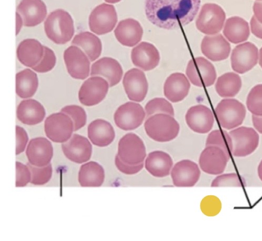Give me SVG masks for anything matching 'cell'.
I'll use <instances>...</instances> for the list:
<instances>
[{
	"mask_svg": "<svg viewBox=\"0 0 262 241\" xmlns=\"http://www.w3.org/2000/svg\"><path fill=\"white\" fill-rule=\"evenodd\" d=\"M200 5L201 0H145V13L156 26L172 30L192 22Z\"/></svg>",
	"mask_w": 262,
	"mask_h": 241,
	"instance_id": "obj_1",
	"label": "cell"
},
{
	"mask_svg": "<svg viewBox=\"0 0 262 241\" xmlns=\"http://www.w3.org/2000/svg\"><path fill=\"white\" fill-rule=\"evenodd\" d=\"M44 26L48 38L57 44L67 43L71 40L74 34L72 18L68 12L62 9L51 12Z\"/></svg>",
	"mask_w": 262,
	"mask_h": 241,
	"instance_id": "obj_2",
	"label": "cell"
},
{
	"mask_svg": "<svg viewBox=\"0 0 262 241\" xmlns=\"http://www.w3.org/2000/svg\"><path fill=\"white\" fill-rule=\"evenodd\" d=\"M144 128L147 136L160 142L173 140L180 132V125L172 116L157 114L147 118Z\"/></svg>",
	"mask_w": 262,
	"mask_h": 241,
	"instance_id": "obj_3",
	"label": "cell"
},
{
	"mask_svg": "<svg viewBox=\"0 0 262 241\" xmlns=\"http://www.w3.org/2000/svg\"><path fill=\"white\" fill-rule=\"evenodd\" d=\"M217 119L221 126L231 130L242 124L247 111L244 105L234 99H224L215 108Z\"/></svg>",
	"mask_w": 262,
	"mask_h": 241,
	"instance_id": "obj_4",
	"label": "cell"
},
{
	"mask_svg": "<svg viewBox=\"0 0 262 241\" xmlns=\"http://www.w3.org/2000/svg\"><path fill=\"white\" fill-rule=\"evenodd\" d=\"M74 131L72 119L61 112L50 115L45 120L46 135L53 142L62 143L67 142L71 138Z\"/></svg>",
	"mask_w": 262,
	"mask_h": 241,
	"instance_id": "obj_5",
	"label": "cell"
},
{
	"mask_svg": "<svg viewBox=\"0 0 262 241\" xmlns=\"http://www.w3.org/2000/svg\"><path fill=\"white\" fill-rule=\"evenodd\" d=\"M226 18V13L220 6L214 4H205L197 18L196 26L205 34L214 35L222 30Z\"/></svg>",
	"mask_w": 262,
	"mask_h": 241,
	"instance_id": "obj_6",
	"label": "cell"
},
{
	"mask_svg": "<svg viewBox=\"0 0 262 241\" xmlns=\"http://www.w3.org/2000/svg\"><path fill=\"white\" fill-rule=\"evenodd\" d=\"M118 156L124 163L137 165L143 163L146 157L143 140L136 134L128 133L119 141Z\"/></svg>",
	"mask_w": 262,
	"mask_h": 241,
	"instance_id": "obj_7",
	"label": "cell"
},
{
	"mask_svg": "<svg viewBox=\"0 0 262 241\" xmlns=\"http://www.w3.org/2000/svg\"><path fill=\"white\" fill-rule=\"evenodd\" d=\"M118 15L114 6L102 4L93 10L89 16L90 30L99 35H104L114 29Z\"/></svg>",
	"mask_w": 262,
	"mask_h": 241,
	"instance_id": "obj_8",
	"label": "cell"
},
{
	"mask_svg": "<svg viewBox=\"0 0 262 241\" xmlns=\"http://www.w3.org/2000/svg\"><path fill=\"white\" fill-rule=\"evenodd\" d=\"M229 134L233 142V156L235 157L250 156L258 146L259 137L252 128L238 127L232 130Z\"/></svg>",
	"mask_w": 262,
	"mask_h": 241,
	"instance_id": "obj_9",
	"label": "cell"
},
{
	"mask_svg": "<svg viewBox=\"0 0 262 241\" xmlns=\"http://www.w3.org/2000/svg\"><path fill=\"white\" fill-rule=\"evenodd\" d=\"M186 73L191 82L198 87H209L214 84L216 72L213 64L202 57L191 60Z\"/></svg>",
	"mask_w": 262,
	"mask_h": 241,
	"instance_id": "obj_10",
	"label": "cell"
},
{
	"mask_svg": "<svg viewBox=\"0 0 262 241\" xmlns=\"http://www.w3.org/2000/svg\"><path fill=\"white\" fill-rule=\"evenodd\" d=\"M64 60L70 76L76 80H84L90 72V60L79 47L72 45L64 52Z\"/></svg>",
	"mask_w": 262,
	"mask_h": 241,
	"instance_id": "obj_11",
	"label": "cell"
},
{
	"mask_svg": "<svg viewBox=\"0 0 262 241\" xmlns=\"http://www.w3.org/2000/svg\"><path fill=\"white\" fill-rule=\"evenodd\" d=\"M110 85L105 79L93 76L82 84L79 91L80 103L86 106H93L100 103L106 97Z\"/></svg>",
	"mask_w": 262,
	"mask_h": 241,
	"instance_id": "obj_12",
	"label": "cell"
},
{
	"mask_svg": "<svg viewBox=\"0 0 262 241\" xmlns=\"http://www.w3.org/2000/svg\"><path fill=\"white\" fill-rule=\"evenodd\" d=\"M145 113L139 104L127 102L117 110L114 119L118 127L125 131H133L139 127L145 118Z\"/></svg>",
	"mask_w": 262,
	"mask_h": 241,
	"instance_id": "obj_13",
	"label": "cell"
},
{
	"mask_svg": "<svg viewBox=\"0 0 262 241\" xmlns=\"http://www.w3.org/2000/svg\"><path fill=\"white\" fill-rule=\"evenodd\" d=\"M230 158L220 148L206 146L199 158L201 170L211 175H219L225 171Z\"/></svg>",
	"mask_w": 262,
	"mask_h": 241,
	"instance_id": "obj_14",
	"label": "cell"
},
{
	"mask_svg": "<svg viewBox=\"0 0 262 241\" xmlns=\"http://www.w3.org/2000/svg\"><path fill=\"white\" fill-rule=\"evenodd\" d=\"M231 59L233 69L237 73L244 74L257 64L258 49L251 42L239 44L233 50Z\"/></svg>",
	"mask_w": 262,
	"mask_h": 241,
	"instance_id": "obj_15",
	"label": "cell"
},
{
	"mask_svg": "<svg viewBox=\"0 0 262 241\" xmlns=\"http://www.w3.org/2000/svg\"><path fill=\"white\" fill-rule=\"evenodd\" d=\"M171 176L176 187H192L199 181L201 171L195 162L190 160H183L174 165Z\"/></svg>",
	"mask_w": 262,
	"mask_h": 241,
	"instance_id": "obj_16",
	"label": "cell"
},
{
	"mask_svg": "<svg viewBox=\"0 0 262 241\" xmlns=\"http://www.w3.org/2000/svg\"><path fill=\"white\" fill-rule=\"evenodd\" d=\"M123 84L129 100L139 103L145 99L148 84L145 74L142 70L133 68L127 71L125 74Z\"/></svg>",
	"mask_w": 262,
	"mask_h": 241,
	"instance_id": "obj_17",
	"label": "cell"
},
{
	"mask_svg": "<svg viewBox=\"0 0 262 241\" xmlns=\"http://www.w3.org/2000/svg\"><path fill=\"white\" fill-rule=\"evenodd\" d=\"M187 125L195 133L210 132L214 123V115L210 108L202 105L191 107L185 116Z\"/></svg>",
	"mask_w": 262,
	"mask_h": 241,
	"instance_id": "obj_18",
	"label": "cell"
},
{
	"mask_svg": "<svg viewBox=\"0 0 262 241\" xmlns=\"http://www.w3.org/2000/svg\"><path fill=\"white\" fill-rule=\"evenodd\" d=\"M62 150L69 160L78 164L88 161L92 154V146L90 141L78 134H74L68 141L63 143Z\"/></svg>",
	"mask_w": 262,
	"mask_h": 241,
	"instance_id": "obj_19",
	"label": "cell"
},
{
	"mask_svg": "<svg viewBox=\"0 0 262 241\" xmlns=\"http://www.w3.org/2000/svg\"><path fill=\"white\" fill-rule=\"evenodd\" d=\"M26 155L29 163L42 167L50 163L53 155L52 144L44 137L33 138L27 146Z\"/></svg>",
	"mask_w": 262,
	"mask_h": 241,
	"instance_id": "obj_20",
	"label": "cell"
},
{
	"mask_svg": "<svg viewBox=\"0 0 262 241\" xmlns=\"http://www.w3.org/2000/svg\"><path fill=\"white\" fill-rule=\"evenodd\" d=\"M231 45L221 34L205 36L201 43L202 53L209 60L219 62L228 58Z\"/></svg>",
	"mask_w": 262,
	"mask_h": 241,
	"instance_id": "obj_21",
	"label": "cell"
},
{
	"mask_svg": "<svg viewBox=\"0 0 262 241\" xmlns=\"http://www.w3.org/2000/svg\"><path fill=\"white\" fill-rule=\"evenodd\" d=\"M23 18L24 26H37L42 23L47 15V8L42 0H23L16 9Z\"/></svg>",
	"mask_w": 262,
	"mask_h": 241,
	"instance_id": "obj_22",
	"label": "cell"
},
{
	"mask_svg": "<svg viewBox=\"0 0 262 241\" xmlns=\"http://www.w3.org/2000/svg\"><path fill=\"white\" fill-rule=\"evenodd\" d=\"M123 74L122 67L118 61L104 57L92 64L90 76L102 77L107 80L110 87H114L121 81Z\"/></svg>",
	"mask_w": 262,
	"mask_h": 241,
	"instance_id": "obj_23",
	"label": "cell"
},
{
	"mask_svg": "<svg viewBox=\"0 0 262 241\" xmlns=\"http://www.w3.org/2000/svg\"><path fill=\"white\" fill-rule=\"evenodd\" d=\"M131 59L135 66L148 71L154 69L159 65L160 56L155 45L143 42L133 50Z\"/></svg>",
	"mask_w": 262,
	"mask_h": 241,
	"instance_id": "obj_24",
	"label": "cell"
},
{
	"mask_svg": "<svg viewBox=\"0 0 262 241\" xmlns=\"http://www.w3.org/2000/svg\"><path fill=\"white\" fill-rule=\"evenodd\" d=\"M45 54V46L33 39H28L18 45L16 54L18 61L25 66L33 68L42 60Z\"/></svg>",
	"mask_w": 262,
	"mask_h": 241,
	"instance_id": "obj_25",
	"label": "cell"
},
{
	"mask_svg": "<svg viewBox=\"0 0 262 241\" xmlns=\"http://www.w3.org/2000/svg\"><path fill=\"white\" fill-rule=\"evenodd\" d=\"M115 34L121 44L133 47L141 41L143 30L138 21L133 18H127L119 22L115 31Z\"/></svg>",
	"mask_w": 262,
	"mask_h": 241,
	"instance_id": "obj_26",
	"label": "cell"
},
{
	"mask_svg": "<svg viewBox=\"0 0 262 241\" xmlns=\"http://www.w3.org/2000/svg\"><path fill=\"white\" fill-rule=\"evenodd\" d=\"M191 84L184 74L176 73L166 80L164 86L165 97L172 103H178L188 96Z\"/></svg>",
	"mask_w": 262,
	"mask_h": 241,
	"instance_id": "obj_27",
	"label": "cell"
},
{
	"mask_svg": "<svg viewBox=\"0 0 262 241\" xmlns=\"http://www.w3.org/2000/svg\"><path fill=\"white\" fill-rule=\"evenodd\" d=\"M44 106L38 101L33 99L23 101L18 105L16 116L22 123L33 126L43 122L46 117Z\"/></svg>",
	"mask_w": 262,
	"mask_h": 241,
	"instance_id": "obj_28",
	"label": "cell"
},
{
	"mask_svg": "<svg viewBox=\"0 0 262 241\" xmlns=\"http://www.w3.org/2000/svg\"><path fill=\"white\" fill-rule=\"evenodd\" d=\"M88 133L91 142L99 147L108 146L114 141L116 137L113 126L102 119L92 122L88 126Z\"/></svg>",
	"mask_w": 262,
	"mask_h": 241,
	"instance_id": "obj_29",
	"label": "cell"
},
{
	"mask_svg": "<svg viewBox=\"0 0 262 241\" xmlns=\"http://www.w3.org/2000/svg\"><path fill=\"white\" fill-rule=\"evenodd\" d=\"M171 157L162 151H155L148 154L145 161V168L149 174L156 178L169 176L173 168Z\"/></svg>",
	"mask_w": 262,
	"mask_h": 241,
	"instance_id": "obj_30",
	"label": "cell"
},
{
	"mask_svg": "<svg viewBox=\"0 0 262 241\" xmlns=\"http://www.w3.org/2000/svg\"><path fill=\"white\" fill-rule=\"evenodd\" d=\"M105 179V172L99 163L90 161L83 164L79 172L78 180L83 187H99Z\"/></svg>",
	"mask_w": 262,
	"mask_h": 241,
	"instance_id": "obj_31",
	"label": "cell"
},
{
	"mask_svg": "<svg viewBox=\"0 0 262 241\" xmlns=\"http://www.w3.org/2000/svg\"><path fill=\"white\" fill-rule=\"evenodd\" d=\"M71 44L82 49L91 62L97 60L102 51V44L97 36L89 32H81L74 36Z\"/></svg>",
	"mask_w": 262,
	"mask_h": 241,
	"instance_id": "obj_32",
	"label": "cell"
},
{
	"mask_svg": "<svg viewBox=\"0 0 262 241\" xmlns=\"http://www.w3.org/2000/svg\"><path fill=\"white\" fill-rule=\"evenodd\" d=\"M223 34L232 43L245 42L248 40L250 34L249 23L240 17H231L226 21Z\"/></svg>",
	"mask_w": 262,
	"mask_h": 241,
	"instance_id": "obj_33",
	"label": "cell"
},
{
	"mask_svg": "<svg viewBox=\"0 0 262 241\" xmlns=\"http://www.w3.org/2000/svg\"><path fill=\"white\" fill-rule=\"evenodd\" d=\"M37 74L31 69H25L16 74V93L23 99L33 97L38 88Z\"/></svg>",
	"mask_w": 262,
	"mask_h": 241,
	"instance_id": "obj_34",
	"label": "cell"
},
{
	"mask_svg": "<svg viewBox=\"0 0 262 241\" xmlns=\"http://www.w3.org/2000/svg\"><path fill=\"white\" fill-rule=\"evenodd\" d=\"M242 87V80L237 74L228 73L220 77L216 83L215 89L222 98L235 97Z\"/></svg>",
	"mask_w": 262,
	"mask_h": 241,
	"instance_id": "obj_35",
	"label": "cell"
},
{
	"mask_svg": "<svg viewBox=\"0 0 262 241\" xmlns=\"http://www.w3.org/2000/svg\"><path fill=\"white\" fill-rule=\"evenodd\" d=\"M214 146L221 148L231 158L233 155L232 139L227 131L224 130H215L208 136L206 146Z\"/></svg>",
	"mask_w": 262,
	"mask_h": 241,
	"instance_id": "obj_36",
	"label": "cell"
},
{
	"mask_svg": "<svg viewBox=\"0 0 262 241\" xmlns=\"http://www.w3.org/2000/svg\"><path fill=\"white\" fill-rule=\"evenodd\" d=\"M145 112L147 118L157 114L174 115L172 104L162 98H156L149 101L145 106Z\"/></svg>",
	"mask_w": 262,
	"mask_h": 241,
	"instance_id": "obj_37",
	"label": "cell"
},
{
	"mask_svg": "<svg viewBox=\"0 0 262 241\" xmlns=\"http://www.w3.org/2000/svg\"><path fill=\"white\" fill-rule=\"evenodd\" d=\"M27 165L31 174V183L36 185H42L51 180L53 169L50 163L42 167L34 166L29 162L28 163Z\"/></svg>",
	"mask_w": 262,
	"mask_h": 241,
	"instance_id": "obj_38",
	"label": "cell"
},
{
	"mask_svg": "<svg viewBox=\"0 0 262 241\" xmlns=\"http://www.w3.org/2000/svg\"><path fill=\"white\" fill-rule=\"evenodd\" d=\"M61 112L69 115L74 123V132L79 131L86 124L87 115L85 110L80 106L68 105L62 108Z\"/></svg>",
	"mask_w": 262,
	"mask_h": 241,
	"instance_id": "obj_39",
	"label": "cell"
},
{
	"mask_svg": "<svg viewBox=\"0 0 262 241\" xmlns=\"http://www.w3.org/2000/svg\"><path fill=\"white\" fill-rule=\"evenodd\" d=\"M247 105L253 115L262 116V84L257 85L251 89L247 98Z\"/></svg>",
	"mask_w": 262,
	"mask_h": 241,
	"instance_id": "obj_40",
	"label": "cell"
},
{
	"mask_svg": "<svg viewBox=\"0 0 262 241\" xmlns=\"http://www.w3.org/2000/svg\"><path fill=\"white\" fill-rule=\"evenodd\" d=\"M244 185V180L236 173L219 175L211 183L212 187H242Z\"/></svg>",
	"mask_w": 262,
	"mask_h": 241,
	"instance_id": "obj_41",
	"label": "cell"
},
{
	"mask_svg": "<svg viewBox=\"0 0 262 241\" xmlns=\"http://www.w3.org/2000/svg\"><path fill=\"white\" fill-rule=\"evenodd\" d=\"M56 63L57 58L55 53L51 49L45 46V54L42 60L38 64L33 67L32 69L37 73H46L53 69Z\"/></svg>",
	"mask_w": 262,
	"mask_h": 241,
	"instance_id": "obj_42",
	"label": "cell"
},
{
	"mask_svg": "<svg viewBox=\"0 0 262 241\" xmlns=\"http://www.w3.org/2000/svg\"><path fill=\"white\" fill-rule=\"evenodd\" d=\"M31 172L28 165L20 162H16V187H24L30 182Z\"/></svg>",
	"mask_w": 262,
	"mask_h": 241,
	"instance_id": "obj_43",
	"label": "cell"
},
{
	"mask_svg": "<svg viewBox=\"0 0 262 241\" xmlns=\"http://www.w3.org/2000/svg\"><path fill=\"white\" fill-rule=\"evenodd\" d=\"M115 164L118 170L127 175H134L139 173L144 167V162L137 165H130L123 162L117 155Z\"/></svg>",
	"mask_w": 262,
	"mask_h": 241,
	"instance_id": "obj_44",
	"label": "cell"
},
{
	"mask_svg": "<svg viewBox=\"0 0 262 241\" xmlns=\"http://www.w3.org/2000/svg\"><path fill=\"white\" fill-rule=\"evenodd\" d=\"M29 137L25 129L18 126H16V155H20L26 150Z\"/></svg>",
	"mask_w": 262,
	"mask_h": 241,
	"instance_id": "obj_45",
	"label": "cell"
},
{
	"mask_svg": "<svg viewBox=\"0 0 262 241\" xmlns=\"http://www.w3.org/2000/svg\"><path fill=\"white\" fill-rule=\"evenodd\" d=\"M251 31L257 38L262 39V24L258 22L255 16H253L251 22Z\"/></svg>",
	"mask_w": 262,
	"mask_h": 241,
	"instance_id": "obj_46",
	"label": "cell"
},
{
	"mask_svg": "<svg viewBox=\"0 0 262 241\" xmlns=\"http://www.w3.org/2000/svg\"><path fill=\"white\" fill-rule=\"evenodd\" d=\"M254 16L256 19L262 24V2H256L253 6Z\"/></svg>",
	"mask_w": 262,
	"mask_h": 241,
	"instance_id": "obj_47",
	"label": "cell"
},
{
	"mask_svg": "<svg viewBox=\"0 0 262 241\" xmlns=\"http://www.w3.org/2000/svg\"><path fill=\"white\" fill-rule=\"evenodd\" d=\"M252 122L256 131L262 134V116H257L253 115Z\"/></svg>",
	"mask_w": 262,
	"mask_h": 241,
	"instance_id": "obj_48",
	"label": "cell"
},
{
	"mask_svg": "<svg viewBox=\"0 0 262 241\" xmlns=\"http://www.w3.org/2000/svg\"><path fill=\"white\" fill-rule=\"evenodd\" d=\"M24 25L23 18L21 15L16 12V35L20 33Z\"/></svg>",
	"mask_w": 262,
	"mask_h": 241,
	"instance_id": "obj_49",
	"label": "cell"
},
{
	"mask_svg": "<svg viewBox=\"0 0 262 241\" xmlns=\"http://www.w3.org/2000/svg\"><path fill=\"white\" fill-rule=\"evenodd\" d=\"M257 174L259 178L262 181V160L259 162L258 168H257Z\"/></svg>",
	"mask_w": 262,
	"mask_h": 241,
	"instance_id": "obj_50",
	"label": "cell"
},
{
	"mask_svg": "<svg viewBox=\"0 0 262 241\" xmlns=\"http://www.w3.org/2000/svg\"><path fill=\"white\" fill-rule=\"evenodd\" d=\"M104 1L108 4H114L120 2L121 0H104Z\"/></svg>",
	"mask_w": 262,
	"mask_h": 241,
	"instance_id": "obj_51",
	"label": "cell"
},
{
	"mask_svg": "<svg viewBox=\"0 0 262 241\" xmlns=\"http://www.w3.org/2000/svg\"><path fill=\"white\" fill-rule=\"evenodd\" d=\"M259 64L260 66L262 68V47L260 49L259 51Z\"/></svg>",
	"mask_w": 262,
	"mask_h": 241,
	"instance_id": "obj_52",
	"label": "cell"
},
{
	"mask_svg": "<svg viewBox=\"0 0 262 241\" xmlns=\"http://www.w3.org/2000/svg\"><path fill=\"white\" fill-rule=\"evenodd\" d=\"M258 1H261V0H258Z\"/></svg>",
	"mask_w": 262,
	"mask_h": 241,
	"instance_id": "obj_53",
	"label": "cell"
}]
</instances>
